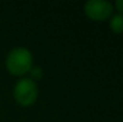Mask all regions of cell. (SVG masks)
Wrapping results in <instances>:
<instances>
[{
    "instance_id": "cell-1",
    "label": "cell",
    "mask_w": 123,
    "mask_h": 122,
    "mask_svg": "<svg viewBox=\"0 0 123 122\" xmlns=\"http://www.w3.org/2000/svg\"><path fill=\"white\" fill-rule=\"evenodd\" d=\"M6 67L14 76H23L32 67V55L24 47L12 49L6 58Z\"/></svg>"
},
{
    "instance_id": "cell-2",
    "label": "cell",
    "mask_w": 123,
    "mask_h": 122,
    "mask_svg": "<svg viewBox=\"0 0 123 122\" xmlns=\"http://www.w3.org/2000/svg\"><path fill=\"white\" fill-rule=\"evenodd\" d=\"M38 90L37 85L32 79L23 78L14 85L13 96L14 99L23 107H29L37 99Z\"/></svg>"
},
{
    "instance_id": "cell-3",
    "label": "cell",
    "mask_w": 123,
    "mask_h": 122,
    "mask_svg": "<svg viewBox=\"0 0 123 122\" xmlns=\"http://www.w3.org/2000/svg\"><path fill=\"white\" fill-rule=\"evenodd\" d=\"M112 5L106 0H88L85 4V13L93 20H104L111 16Z\"/></svg>"
},
{
    "instance_id": "cell-4",
    "label": "cell",
    "mask_w": 123,
    "mask_h": 122,
    "mask_svg": "<svg viewBox=\"0 0 123 122\" xmlns=\"http://www.w3.org/2000/svg\"><path fill=\"white\" fill-rule=\"evenodd\" d=\"M110 28L114 32H117V34L123 32V13H117L111 18Z\"/></svg>"
},
{
    "instance_id": "cell-5",
    "label": "cell",
    "mask_w": 123,
    "mask_h": 122,
    "mask_svg": "<svg viewBox=\"0 0 123 122\" xmlns=\"http://www.w3.org/2000/svg\"><path fill=\"white\" fill-rule=\"evenodd\" d=\"M31 73V77L32 79H41L42 74H43V71H42L41 67L38 66H35V67H31V70L29 71Z\"/></svg>"
},
{
    "instance_id": "cell-6",
    "label": "cell",
    "mask_w": 123,
    "mask_h": 122,
    "mask_svg": "<svg viewBox=\"0 0 123 122\" xmlns=\"http://www.w3.org/2000/svg\"><path fill=\"white\" fill-rule=\"evenodd\" d=\"M116 6L120 10V13H122L123 12V0H117L116 1Z\"/></svg>"
}]
</instances>
